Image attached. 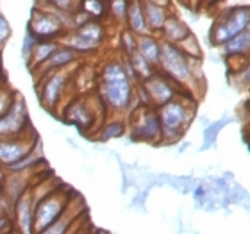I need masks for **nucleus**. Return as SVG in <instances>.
<instances>
[{
  "label": "nucleus",
  "instance_id": "1",
  "mask_svg": "<svg viewBox=\"0 0 250 234\" xmlns=\"http://www.w3.org/2000/svg\"><path fill=\"white\" fill-rule=\"evenodd\" d=\"M100 99L107 109L115 113L130 111L134 100V86L125 72L124 63L109 61L100 72Z\"/></svg>",
  "mask_w": 250,
  "mask_h": 234
},
{
  "label": "nucleus",
  "instance_id": "2",
  "mask_svg": "<svg viewBox=\"0 0 250 234\" xmlns=\"http://www.w3.org/2000/svg\"><path fill=\"white\" fill-rule=\"evenodd\" d=\"M191 97H181L175 95V99L167 102L165 106L157 107V118L161 124V141L172 143V141L181 140L186 127L193 118V104H188Z\"/></svg>",
  "mask_w": 250,
  "mask_h": 234
},
{
  "label": "nucleus",
  "instance_id": "3",
  "mask_svg": "<svg viewBox=\"0 0 250 234\" xmlns=\"http://www.w3.org/2000/svg\"><path fill=\"white\" fill-rule=\"evenodd\" d=\"M250 9L247 5H234L230 9L224 11L220 18L213 23L209 31V42L214 47H224L225 43L232 40L241 32L249 31Z\"/></svg>",
  "mask_w": 250,
  "mask_h": 234
},
{
  "label": "nucleus",
  "instance_id": "4",
  "mask_svg": "<svg viewBox=\"0 0 250 234\" xmlns=\"http://www.w3.org/2000/svg\"><path fill=\"white\" fill-rule=\"evenodd\" d=\"M157 72L170 79L179 89L195 84L191 73H189V66H188V58L181 52L177 45L168 43L165 40H161V56L157 63Z\"/></svg>",
  "mask_w": 250,
  "mask_h": 234
},
{
  "label": "nucleus",
  "instance_id": "5",
  "mask_svg": "<svg viewBox=\"0 0 250 234\" xmlns=\"http://www.w3.org/2000/svg\"><path fill=\"white\" fill-rule=\"evenodd\" d=\"M72 198L73 193H68V190H56V188L43 198H40L34 204V214H32V231H34V234H40L50 224H54L64 213V209L68 208Z\"/></svg>",
  "mask_w": 250,
  "mask_h": 234
},
{
  "label": "nucleus",
  "instance_id": "6",
  "mask_svg": "<svg viewBox=\"0 0 250 234\" xmlns=\"http://www.w3.org/2000/svg\"><path fill=\"white\" fill-rule=\"evenodd\" d=\"M105 38V29L99 20H89L84 25H81L75 31L66 32L64 36L59 40L61 45H66L72 50L83 56V54L95 52L97 48H100L102 42Z\"/></svg>",
  "mask_w": 250,
  "mask_h": 234
},
{
  "label": "nucleus",
  "instance_id": "7",
  "mask_svg": "<svg viewBox=\"0 0 250 234\" xmlns=\"http://www.w3.org/2000/svg\"><path fill=\"white\" fill-rule=\"evenodd\" d=\"M129 129L134 140L146 141V143L161 140V124L157 118V111L150 106L140 104V107L130 109Z\"/></svg>",
  "mask_w": 250,
  "mask_h": 234
},
{
  "label": "nucleus",
  "instance_id": "8",
  "mask_svg": "<svg viewBox=\"0 0 250 234\" xmlns=\"http://www.w3.org/2000/svg\"><path fill=\"white\" fill-rule=\"evenodd\" d=\"M140 89L141 95H143V106H150L154 109L175 99V95L179 93L177 86L159 72H156L152 77L140 83Z\"/></svg>",
  "mask_w": 250,
  "mask_h": 234
},
{
  "label": "nucleus",
  "instance_id": "9",
  "mask_svg": "<svg viewBox=\"0 0 250 234\" xmlns=\"http://www.w3.org/2000/svg\"><path fill=\"white\" fill-rule=\"evenodd\" d=\"M38 141L40 140L32 127L16 138H2L0 140V167L9 168L21 161L38 145Z\"/></svg>",
  "mask_w": 250,
  "mask_h": 234
},
{
  "label": "nucleus",
  "instance_id": "10",
  "mask_svg": "<svg viewBox=\"0 0 250 234\" xmlns=\"http://www.w3.org/2000/svg\"><path fill=\"white\" fill-rule=\"evenodd\" d=\"M31 129L27 104L20 93H16L15 102L4 116H0V140L2 138H16Z\"/></svg>",
  "mask_w": 250,
  "mask_h": 234
},
{
  "label": "nucleus",
  "instance_id": "11",
  "mask_svg": "<svg viewBox=\"0 0 250 234\" xmlns=\"http://www.w3.org/2000/svg\"><path fill=\"white\" fill-rule=\"evenodd\" d=\"M68 81V73L66 68L64 70H58V72L47 73L45 77L42 79V88H40V102L45 109L52 111L56 106H58L59 99L62 95V89L66 86Z\"/></svg>",
  "mask_w": 250,
  "mask_h": 234
},
{
  "label": "nucleus",
  "instance_id": "12",
  "mask_svg": "<svg viewBox=\"0 0 250 234\" xmlns=\"http://www.w3.org/2000/svg\"><path fill=\"white\" fill-rule=\"evenodd\" d=\"M15 225L18 234H34L32 231V214H34V202H32L31 190H25L13 204Z\"/></svg>",
  "mask_w": 250,
  "mask_h": 234
},
{
  "label": "nucleus",
  "instance_id": "13",
  "mask_svg": "<svg viewBox=\"0 0 250 234\" xmlns=\"http://www.w3.org/2000/svg\"><path fill=\"white\" fill-rule=\"evenodd\" d=\"M79 58H81V56H79L75 50H72L70 47L59 43V47L54 50V54L47 59V63L38 70V73H42V79H43L47 73L58 72V70H64L66 66H70V64H73V63H77Z\"/></svg>",
  "mask_w": 250,
  "mask_h": 234
},
{
  "label": "nucleus",
  "instance_id": "14",
  "mask_svg": "<svg viewBox=\"0 0 250 234\" xmlns=\"http://www.w3.org/2000/svg\"><path fill=\"white\" fill-rule=\"evenodd\" d=\"M66 122L73 125H79L81 129H86V127H93L95 124V113L91 111L86 100L79 99L73 100L66 106Z\"/></svg>",
  "mask_w": 250,
  "mask_h": 234
},
{
  "label": "nucleus",
  "instance_id": "15",
  "mask_svg": "<svg viewBox=\"0 0 250 234\" xmlns=\"http://www.w3.org/2000/svg\"><path fill=\"white\" fill-rule=\"evenodd\" d=\"M159 34L163 36L161 40H165V42L179 45L183 40H186V38L191 34V31H189V27H188L177 15L168 13L167 20H165V23H163V29Z\"/></svg>",
  "mask_w": 250,
  "mask_h": 234
},
{
  "label": "nucleus",
  "instance_id": "16",
  "mask_svg": "<svg viewBox=\"0 0 250 234\" xmlns=\"http://www.w3.org/2000/svg\"><path fill=\"white\" fill-rule=\"evenodd\" d=\"M141 7H143V16H145L148 32L150 34H159L163 29V23H165L168 16L167 7H161V5L150 2V0H141Z\"/></svg>",
  "mask_w": 250,
  "mask_h": 234
},
{
  "label": "nucleus",
  "instance_id": "17",
  "mask_svg": "<svg viewBox=\"0 0 250 234\" xmlns=\"http://www.w3.org/2000/svg\"><path fill=\"white\" fill-rule=\"evenodd\" d=\"M136 50L143 56L148 64L157 68L159 56H161V40L156 38L154 34H146V36H136Z\"/></svg>",
  "mask_w": 250,
  "mask_h": 234
},
{
  "label": "nucleus",
  "instance_id": "18",
  "mask_svg": "<svg viewBox=\"0 0 250 234\" xmlns=\"http://www.w3.org/2000/svg\"><path fill=\"white\" fill-rule=\"evenodd\" d=\"M59 47L58 40H47V42H36L34 48L31 50L29 58H27V64L31 68V72L34 73L36 70L47 63V59L54 54V50Z\"/></svg>",
  "mask_w": 250,
  "mask_h": 234
},
{
  "label": "nucleus",
  "instance_id": "19",
  "mask_svg": "<svg viewBox=\"0 0 250 234\" xmlns=\"http://www.w3.org/2000/svg\"><path fill=\"white\" fill-rule=\"evenodd\" d=\"M81 213H83V208L77 209V211H73V204H72V200H70L68 208L64 209V213H62L54 224L48 225L47 229L42 231L40 234H68L70 229L73 227V224L79 220Z\"/></svg>",
  "mask_w": 250,
  "mask_h": 234
},
{
  "label": "nucleus",
  "instance_id": "20",
  "mask_svg": "<svg viewBox=\"0 0 250 234\" xmlns=\"http://www.w3.org/2000/svg\"><path fill=\"white\" fill-rule=\"evenodd\" d=\"M125 21H127V25H129V31L132 32L134 36H146V34H150L145 23L141 0H132V2H130L127 16H125Z\"/></svg>",
  "mask_w": 250,
  "mask_h": 234
},
{
  "label": "nucleus",
  "instance_id": "21",
  "mask_svg": "<svg viewBox=\"0 0 250 234\" xmlns=\"http://www.w3.org/2000/svg\"><path fill=\"white\" fill-rule=\"evenodd\" d=\"M224 54L229 58H243V56H249V48H250V34L249 31L241 32L238 36H234L232 40L225 43L224 47Z\"/></svg>",
  "mask_w": 250,
  "mask_h": 234
},
{
  "label": "nucleus",
  "instance_id": "22",
  "mask_svg": "<svg viewBox=\"0 0 250 234\" xmlns=\"http://www.w3.org/2000/svg\"><path fill=\"white\" fill-rule=\"evenodd\" d=\"M127 132V124L124 120H109L105 122L100 130V140H111V138H122Z\"/></svg>",
  "mask_w": 250,
  "mask_h": 234
},
{
  "label": "nucleus",
  "instance_id": "23",
  "mask_svg": "<svg viewBox=\"0 0 250 234\" xmlns=\"http://www.w3.org/2000/svg\"><path fill=\"white\" fill-rule=\"evenodd\" d=\"M79 9L86 13L91 20H99V18H102L107 13L104 0H81V7Z\"/></svg>",
  "mask_w": 250,
  "mask_h": 234
},
{
  "label": "nucleus",
  "instance_id": "24",
  "mask_svg": "<svg viewBox=\"0 0 250 234\" xmlns=\"http://www.w3.org/2000/svg\"><path fill=\"white\" fill-rule=\"evenodd\" d=\"M43 2L45 4L40 5V7L56 9V11H61V13H66V15H73L81 7V0H43Z\"/></svg>",
  "mask_w": 250,
  "mask_h": 234
},
{
  "label": "nucleus",
  "instance_id": "25",
  "mask_svg": "<svg viewBox=\"0 0 250 234\" xmlns=\"http://www.w3.org/2000/svg\"><path fill=\"white\" fill-rule=\"evenodd\" d=\"M177 47L181 48V52H183L186 58H195V59L202 58V52H200V45H198L197 38L193 36V32L186 38V40H183V42L179 43Z\"/></svg>",
  "mask_w": 250,
  "mask_h": 234
},
{
  "label": "nucleus",
  "instance_id": "26",
  "mask_svg": "<svg viewBox=\"0 0 250 234\" xmlns=\"http://www.w3.org/2000/svg\"><path fill=\"white\" fill-rule=\"evenodd\" d=\"M16 91L11 89L5 83L0 84V116H4L11 109V106L15 102Z\"/></svg>",
  "mask_w": 250,
  "mask_h": 234
},
{
  "label": "nucleus",
  "instance_id": "27",
  "mask_svg": "<svg viewBox=\"0 0 250 234\" xmlns=\"http://www.w3.org/2000/svg\"><path fill=\"white\" fill-rule=\"evenodd\" d=\"M132 0H109V13L113 18L116 20H125L127 16V11H129V5Z\"/></svg>",
  "mask_w": 250,
  "mask_h": 234
},
{
  "label": "nucleus",
  "instance_id": "28",
  "mask_svg": "<svg viewBox=\"0 0 250 234\" xmlns=\"http://www.w3.org/2000/svg\"><path fill=\"white\" fill-rule=\"evenodd\" d=\"M122 42H124V48H125V56L136 52V36L130 31H125L122 34Z\"/></svg>",
  "mask_w": 250,
  "mask_h": 234
},
{
  "label": "nucleus",
  "instance_id": "29",
  "mask_svg": "<svg viewBox=\"0 0 250 234\" xmlns=\"http://www.w3.org/2000/svg\"><path fill=\"white\" fill-rule=\"evenodd\" d=\"M9 36H11V27H9V23H7V20H5L4 16L0 15V48H2L5 45V43H7Z\"/></svg>",
  "mask_w": 250,
  "mask_h": 234
},
{
  "label": "nucleus",
  "instance_id": "30",
  "mask_svg": "<svg viewBox=\"0 0 250 234\" xmlns=\"http://www.w3.org/2000/svg\"><path fill=\"white\" fill-rule=\"evenodd\" d=\"M13 231V220L7 214H0V234H7Z\"/></svg>",
  "mask_w": 250,
  "mask_h": 234
},
{
  "label": "nucleus",
  "instance_id": "31",
  "mask_svg": "<svg viewBox=\"0 0 250 234\" xmlns=\"http://www.w3.org/2000/svg\"><path fill=\"white\" fill-rule=\"evenodd\" d=\"M34 45H36V40L31 36V34H27L25 40H23V58H29V54H31V50L34 48Z\"/></svg>",
  "mask_w": 250,
  "mask_h": 234
},
{
  "label": "nucleus",
  "instance_id": "32",
  "mask_svg": "<svg viewBox=\"0 0 250 234\" xmlns=\"http://www.w3.org/2000/svg\"><path fill=\"white\" fill-rule=\"evenodd\" d=\"M0 73H2V52H0Z\"/></svg>",
  "mask_w": 250,
  "mask_h": 234
},
{
  "label": "nucleus",
  "instance_id": "33",
  "mask_svg": "<svg viewBox=\"0 0 250 234\" xmlns=\"http://www.w3.org/2000/svg\"><path fill=\"white\" fill-rule=\"evenodd\" d=\"M2 195H4V191H2V182H0V198H2Z\"/></svg>",
  "mask_w": 250,
  "mask_h": 234
},
{
  "label": "nucleus",
  "instance_id": "34",
  "mask_svg": "<svg viewBox=\"0 0 250 234\" xmlns=\"http://www.w3.org/2000/svg\"><path fill=\"white\" fill-rule=\"evenodd\" d=\"M99 234H111V233H107V231H99Z\"/></svg>",
  "mask_w": 250,
  "mask_h": 234
},
{
  "label": "nucleus",
  "instance_id": "35",
  "mask_svg": "<svg viewBox=\"0 0 250 234\" xmlns=\"http://www.w3.org/2000/svg\"><path fill=\"white\" fill-rule=\"evenodd\" d=\"M206 2H218V0H206Z\"/></svg>",
  "mask_w": 250,
  "mask_h": 234
},
{
  "label": "nucleus",
  "instance_id": "36",
  "mask_svg": "<svg viewBox=\"0 0 250 234\" xmlns=\"http://www.w3.org/2000/svg\"><path fill=\"white\" fill-rule=\"evenodd\" d=\"M104 2H109V0H104Z\"/></svg>",
  "mask_w": 250,
  "mask_h": 234
}]
</instances>
